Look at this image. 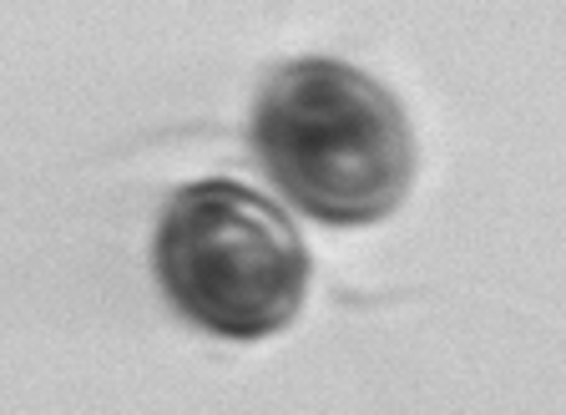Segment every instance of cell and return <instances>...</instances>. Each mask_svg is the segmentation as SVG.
I'll return each instance as SVG.
<instances>
[{"label":"cell","instance_id":"6da1fadb","mask_svg":"<svg viewBox=\"0 0 566 415\" xmlns=\"http://www.w3.org/2000/svg\"><path fill=\"white\" fill-rule=\"evenodd\" d=\"M248 137L273 188L329 228L389 218L415 178L405 107L334 56L283 61L253 102Z\"/></svg>","mask_w":566,"mask_h":415},{"label":"cell","instance_id":"7a4b0ae2","mask_svg":"<svg viewBox=\"0 0 566 415\" xmlns=\"http://www.w3.org/2000/svg\"><path fill=\"white\" fill-rule=\"evenodd\" d=\"M167 304L218 340L289 330L308 294V249L263 193L233 178L177 188L153 238Z\"/></svg>","mask_w":566,"mask_h":415}]
</instances>
